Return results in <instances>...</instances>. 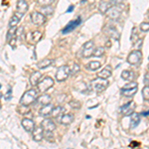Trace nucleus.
Listing matches in <instances>:
<instances>
[{
  "instance_id": "nucleus-1",
  "label": "nucleus",
  "mask_w": 149,
  "mask_h": 149,
  "mask_svg": "<svg viewBox=\"0 0 149 149\" xmlns=\"http://www.w3.org/2000/svg\"><path fill=\"white\" fill-rule=\"evenodd\" d=\"M37 97H38L37 91L32 88V90H29L26 93H24V95H22V97L20 100V103L25 105H30L31 103H33L37 100Z\"/></svg>"
},
{
  "instance_id": "nucleus-2",
  "label": "nucleus",
  "mask_w": 149,
  "mask_h": 149,
  "mask_svg": "<svg viewBox=\"0 0 149 149\" xmlns=\"http://www.w3.org/2000/svg\"><path fill=\"white\" fill-rule=\"evenodd\" d=\"M91 86H92V88L95 93H102L107 88L109 81H107V79H102L97 77V78H95V80L92 81Z\"/></svg>"
},
{
  "instance_id": "nucleus-3",
  "label": "nucleus",
  "mask_w": 149,
  "mask_h": 149,
  "mask_svg": "<svg viewBox=\"0 0 149 149\" xmlns=\"http://www.w3.org/2000/svg\"><path fill=\"white\" fill-rule=\"evenodd\" d=\"M37 86L40 93H46L48 90H50L54 86V80H53L51 77H45L43 80L39 81Z\"/></svg>"
},
{
  "instance_id": "nucleus-4",
  "label": "nucleus",
  "mask_w": 149,
  "mask_h": 149,
  "mask_svg": "<svg viewBox=\"0 0 149 149\" xmlns=\"http://www.w3.org/2000/svg\"><path fill=\"white\" fill-rule=\"evenodd\" d=\"M71 74V71H70L69 66H62L58 69L56 73V80L58 81H64L69 78V76Z\"/></svg>"
},
{
  "instance_id": "nucleus-5",
  "label": "nucleus",
  "mask_w": 149,
  "mask_h": 149,
  "mask_svg": "<svg viewBox=\"0 0 149 149\" xmlns=\"http://www.w3.org/2000/svg\"><path fill=\"white\" fill-rule=\"evenodd\" d=\"M141 59H142V53H141L140 50H135V51H132L130 54L128 55V57H127V62L130 65L136 66V65L140 64Z\"/></svg>"
},
{
  "instance_id": "nucleus-6",
  "label": "nucleus",
  "mask_w": 149,
  "mask_h": 149,
  "mask_svg": "<svg viewBox=\"0 0 149 149\" xmlns=\"http://www.w3.org/2000/svg\"><path fill=\"white\" fill-rule=\"evenodd\" d=\"M31 21H32L33 24H35V25L37 26H41L43 25V24L46 23V16L44 15L43 13H41V12H33L32 14H31Z\"/></svg>"
},
{
  "instance_id": "nucleus-7",
  "label": "nucleus",
  "mask_w": 149,
  "mask_h": 149,
  "mask_svg": "<svg viewBox=\"0 0 149 149\" xmlns=\"http://www.w3.org/2000/svg\"><path fill=\"white\" fill-rule=\"evenodd\" d=\"M81 23V18L78 17L76 20H73V21H71V22H69L68 24H67V25L64 27L63 30H62V33H63V34H68V33L74 31V29L78 27V26H80Z\"/></svg>"
},
{
  "instance_id": "nucleus-8",
  "label": "nucleus",
  "mask_w": 149,
  "mask_h": 149,
  "mask_svg": "<svg viewBox=\"0 0 149 149\" xmlns=\"http://www.w3.org/2000/svg\"><path fill=\"white\" fill-rule=\"evenodd\" d=\"M93 50H95V43L93 41H88L84 45L83 48V57L84 58H90L93 56Z\"/></svg>"
},
{
  "instance_id": "nucleus-9",
  "label": "nucleus",
  "mask_w": 149,
  "mask_h": 149,
  "mask_svg": "<svg viewBox=\"0 0 149 149\" xmlns=\"http://www.w3.org/2000/svg\"><path fill=\"white\" fill-rule=\"evenodd\" d=\"M134 109H135V103L133 102H129L120 107V112L124 116H130L134 112Z\"/></svg>"
},
{
  "instance_id": "nucleus-10",
  "label": "nucleus",
  "mask_w": 149,
  "mask_h": 149,
  "mask_svg": "<svg viewBox=\"0 0 149 149\" xmlns=\"http://www.w3.org/2000/svg\"><path fill=\"white\" fill-rule=\"evenodd\" d=\"M42 38V33L39 31H34V32L28 33L26 36V40L29 44H37Z\"/></svg>"
},
{
  "instance_id": "nucleus-11",
  "label": "nucleus",
  "mask_w": 149,
  "mask_h": 149,
  "mask_svg": "<svg viewBox=\"0 0 149 149\" xmlns=\"http://www.w3.org/2000/svg\"><path fill=\"white\" fill-rule=\"evenodd\" d=\"M103 31H104L105 35H107L109 38L114 40H118L119 39V34L117 32V30L115 29V27L111 25H107L104 28H103Z\"/></svg>"
},
{
  "instance_id": "nucleus-12",
  "label": "nucleus",
  "mask_w": 149,
  "mask_h": 149,
  "mask_svg": "<svg viewBox=\"0 0 149 149\" xmlns=\"http://www.w3.org/2000/svg\"><path fill=\"white\" fill-rule=\"evenodd\" d=\"M105 14H107V17L109 19H111V20H117V19L120 17L121 12L116 6H112L107 9V11L105 12Z\"/></svg>"
},
{
  "instance_id": "nucleus-13",
  "label": "nucleus",
  "mask_w": 149,
  "mask_h": 149,
  "mask_svg": "<svg viewBox=\"0 0 149 149\" xmlns=\"http://www.w3.org/2000/svg\"><path fill=\"white\" fill-rule=\"evenodd\" d=\"M28 3L26 0H18L17 1V9H16V12L20 13L21 15L24 16V14L28 11Z\"/></svg>"
},
{
  "instance_id": "nucleus-14",
  "label": "nucleus",
  "mask_w": 149,
  "mask_h": 149,
  "mask_svg": "<svg viewBox=\"0 0 149 149\" xmlns=\"http://www.w3.org/2000/svg\"><path fill=\"white\" fill-rule=\"evenodd\" d=\"M33 132V139L37 142L42 140L44 138V129L42 128V126H35L34 130L32 131Z\"/></svg>"
},
{
  "instance_id": "nucleus-15",
  "label": "nucleus",
  "mask_w": 149,
  "mask_h": 149,
  "mask_svg": "<svg viewBox=\"0 0 149 149\" xmlns=\"http://www.w3.org/2000/svg\"><path fill=\"white\" fill-rule=\"evenodd\" d=\"M42 128L45 131H54L56 129V124L51 119H45L42 121Z\"/></svg>"
},
{
  "instance_id": "nucleus-16",
  "label": "nucleus",
  "mask_w": 149,
  "mask_h": 149,
  "mask_svg": "<svg viewBox=\"0 0 149 149\" xmlns=\"http://www.w3.org/2000/svg\"><path fill=\"white\" fill-rule=\"evenodd\" d=\"M22 126L26 131L32 132L35 128V123L32 119L30 118H24L22 120Z\"/></svg>"
},
{
  "instance_id": "nucleus-17",
  "label": "nucleus",
  "mask_w": 149,
  "mask_h": 149,
  "mask_svg": "<svg viewBox=\"0 0 149 149\" xmlns=\"http://www.w3.org/2000/svg\"><path fill=\"white\" fill-rule=\"evenodd\" d=\"M65 113V109L61 105H58V107H53L52 112H51V116L54 117V118H57L59 116H62Z\"/></svg>"
},
{
  "instance_id": "nucleus-18",
  "label": "nucleus",
  "mask_w": 149,
  "mask_h": 149,
  "mask_svg": "<svg viewBox=\"0 0 149 149\" xmlns=\"http://www.w3.org/2000/svg\"><path fill=\"white\" fill-rule=\"evenodd\" d=\"M52 109H53V107L50 104V103L49 104H46V105H43V107L39 111V114L43 117H47V116H49V115H51Z\"/></svg>"
},
{
  "instance_id": "nucleus-19",
  "label": "nucleus",
  "mask_w": 149,
  "mask_h": 149,
  "mask_svg": "<svg viewBox=\"0 0 149 149\" xmlns=\"http://www.w3.org/2000/svg\"><path fill=\"white\" fill-rule=\"evenodd\" d=\"M137 90H138L137 86H136V88H122L120 92H121V95H124V97H133L136 93H137Z\"/></svg>"
},
{
  "instance_id": "nucleus-20",
  "label": "nucleus",
  "mask_w": 149,
  "mask_h": 149,
  "mask_svg": "<svg viewBox=\"0 0 149 149\" xmlns=\"http://www.w3.org/2000/svg\"><path fill=\"white\" fill-rule=\"evenodd\" d=\"M41 77H42V74L40 72H34L30 76V84L32 85V86H37V84L39 83Z\"/></svg>"
},
{
  "instance_id": "nucleus-21",
  "label": "nucleus",
  "mask_w": 149,
  "mask_h": 149,
  "mask_svg": "<svg viewBox=\"0 0 149 149\" xmlns=\"http://www.w3.org/2000/svg\"><path fill=\"white\" fill-rule=\"evenodd\" d=\"M139 122H140V114L133 112L130 115V127L131 128H135L139 124Z\"/></svg>"
},
{
  "instance_id": "nucleus-22",
  "label": "nucleus",
  "mask_w": 149,
  "mask_h": 149,
  "mask_svg": "<svg viewBox=\"0 0 149 149\" xmlns=\"http://www.w3.org/2000/svg\"><path fill=\"white\" fill-rule=\"evenodd\" d=\"M37 100H38V102H39L40 104H42V105H46V104H49V103L51 102L52 97H51V95H46V93H44V95H40L39 97H37Z\"/></svg>"
},
{
  "instance_id": "nucleus-23",
  "label": "nucleus",
  "mask_w": 149,
  "mask_h": 149,
  "mask_svg": "<svg viewBox=\"0 0 149 149\" xmlns=\"http://www.w3.org/2000/svg\"><path fill=\"white\" fill-rule=\"evenodd\" d=\"M74 121V115L73 114H63L62 115V118H61V123L63 125H69L71 124L72 122Z\"/></svg>"
},
{
  "instance_id": "nucleus-24",
  "label": "nucleus",
  "mask_w": 149,
  "mask_h": 149,
  "mask_svg": "<svg viewBox=\"0 0 149 149\" xmlns=\"http://www.w3.org/2000/svg\"><path fill=\"white\" fill-rule=\"evenodd\" d=\"M121 78L123 79L124 81H131L134 80V78H135V74L131 71H123L121 73Z\"/></svg>"
},
{
  "instance_id": "nucleus-25",
  "label": "nucleus",
  "mask_w": 149,
  "mask_h": 149,
  "mask_svg": "<svg viewBox=\"0 0 149 149\" xmlns=\"http://www.w3.org/2000/svg\"><path fill=\"white\" fill-rule=\"evenodd\" d=\"M54 60H51V59H44L42 61H40L38 63V68L39 69H46L48 67H50L51 65L53 64Z\"/></svg>"
},
{
  "instance_id": "nucleus-26",
  "label": "nucleus",
  "mask_w": 149,
  "mask_h": 149,
  "mask_svg": "<svg viewBox=\"0 0 149 149\" xmlns=\"http://www.w3.org/2000/svg\"><path fill=\"white\" fill-rule=\"evenodd\" d=\"M111 76V71H110V67H107L105 69H103L102 71H100L97 74V77L102 79H109Z\"/></svg>"
},
{
  "instance_id": "nucleus-27",
  "label": "nucleus",
  "mask_w": 149,
  "mask_h": 149,
  "mask_svg": "<svg viewBox=\"0 0 149 149\" xmlns=\"http://www.w3.org/2000/svg\"><path fill=\"white\" fill-rule=\"evenodd\" d=\"M100 63L97 61H92L90 62V63L88 64V66H86V69L90 70V71H97L98 69L100 68Z\"/></svg>"
},
{
  "instance_id": "nucleus-28",
  "label": "nucleus",
  "mask_w": 149,
  "mask_h": 149,
  "mask_svg": "<svg viewBox=\"0 0 149 149\" xmlns=\"http://www.w3.org/2000/svg\"><path fill=\"white\" fill-rule=\"evenodd\" d=\"M17 26L15 27H9V30H8V33H7V41H10L12 38H14L16 36V33H17Z\"/></svg>"
},
{
  "instance_id": "nucleus-29",
  "label": "nucleus",
  "mask_w": 149,
  "mask_h": 149,
  "mask_svg": "<svg viewBox=\"0 0 149 149\" xmlns=\"http://www.w3.org/2000/svg\"><path fill=\"white\" fill-rule=\"evenodd\" d=\"M17 111L20 114H27L30 112V109H29V105H25V104H20L17 107Z\"/></svg>"
},
{
  "instance_id": "nucleus-30",
  "label": "nucleus",
  "mask_w": 149,
  "mask_h": 149,
  "mask_svg": "<svg viewBox=\"0 0 149 149\" xmlns=\"http://www.w3.org/2000/svg\"><path fill=\"white\" fill-rule=\"evenodd\" d=\"M20 17H18L16 14H14L13 16L11 17L10 21H9V27H15V26L18 25L19 21H20Z\"/></svg>"
},
{
  "instance_id": "nucleus-31",
  "label": "nucleus",
  "mask_w": 149,
  "mask_h": 149,
  "mask_svg": "<svg viewBox=\"0 0 149 149\" xmlns=\"http://www.w3.org/2000/svg\"><path fill=\"white\" fill-rule=\"evenodd\" d=\"M109 8V3H107L105 1H100V5H98V9H100V11L102 13H105Z\"/></svg>"
},
{
  "instance_id": "nucleus-32",
  "label": "nucleus",
  "mask_w": 149,
  "mask_h": 149,
  "mask_svg": "<svg viewBox=\"0 0 149 149\" xmlns=\"http://www.w3.org/2000/svg\"><path fill=\"white\" fill-rule=\"evenodd\" d=\"M103 54H104V48L97 47V48H95V49L93 50V56H95V57H102Z\"/></svg>"
},
{
  "instance_id": "nucleus-33",
  "label": "nucleus",
  "mask_w": 149,
  "mask_h": 149,
  "mask_svg": "<svg viewBox=\"0 0 149 149\" xmlns=\"http://www.w3.org/2000/svg\"><path fill=\"white\" fill-rule=\"evenodd\" d=\"M55 2V0H37V3L42 7L50 6Z\"/></svg>"
},
{
  "instance_id": "nucleus-34",
  "label": "nucleus",
  "mask_w": 149,
  "mask_h": 149,
  "mask_svg": "<svg viewBox=\"0 0 149 149\" xmlns=\"http://www.w3.org/2000/svg\"><path fill=\"white\" fill-rule=\"evenodd\" d=\"M44 138H46L47 141L54 142V134H53V131H45L44 130Z\"/></svg>"
},
{
  "instance_id": "nucleus-35",
  "label": "nucleus",
  "mask_w": 149,
  "mask_h": 149,
  "mask_svg": "<svg viewBox=\"0 0 149 149\" xmlns=\"http://www.w3.org/2000/svg\"><path fill=\"white\" fill-rule=\"evenodd\" d=\"M80 66H79L78 64H76V63H74L73 64V66H72V68H70V71H71V74L72 76H74V74H78L79 72H80Z\"/></svg>"
},
{
  "instance_id": "nucleus-36",
  "label": "nucleus",
  "mask_w": 149,
  "mask_h": 149,
  "mask_svg": "<svg viewBox=\"0 0 149 149\" xmlns=\"http://www.w3.org/2000/svg\"><path fill=\"white\" fill-rule=\"evenodd\" d=\"M142 97L145 100H148L149 102V85L144 86L142 90Z\"/></svg>"
},
{
  "instance_id": "nucleus-37",
  "label": "nucleus",
  "mask_w": 149,
  "mask_h": 149,
  "mask_svg": "<svg viewBox=\"0 0 149 149\" xmlns=\"http://www.w3.org/2000/svg\"><path fill=\"white\" fill-rule=\"evenodd\" d=\"M137 37H138V34H137V28L134 27L132 29V32H131V42L134 43L137 41Z\"/></svg>"
},
{
  "instance_id": "nucleus-38",
  "label": "nucleus",
  "mask_w": 149,
  "mask_h": 149,
  "mask_svg": "<svg viewBox=\"0 0 149 149\" xmlns=\"http://www.w3.org/2000/svg\"><path fill=\"white\" fill-rule=\"evenodd\" d=\"M140 30L142 32H148L149 31V22H143L140 24Z\"/></svg>"
},
{
  "instance_id": "nucleus-39",
  "label": "nucleus",
  "mask_w": 149,
  "mask_h": 149,
  "mask_svg": "<svg viewBox=\"0 0 149 149\" xmlns=\"http://www.w3.org/2000/svg\"><path fill=\"white\" fill-rule=\"evenodd\" d=\"M69 104L74 109H80V107H81V103L79 102L78 100H72V102H70Z\"/></svg>"
},
{
  "instance_id": "nucleus-40",
  "label": "nucleus",
  "mask_w": 149,
  "mask_h": 149,
  "mask_svg": "<svg viewBox=\"0 0 149 149\" xmlns=\"http://www.w3.org/2000/svg\"><path fill=\"white\" fill-rule=\"evenodd\" d=\"M137 86V83H135V81H130V83L128 84V85L124 86L123 88H136Z\"/></svg>"
},
{
  "instance_id": "nucleus-41",
  "label": "nucleus",
  "mask_w": 149,
  "mask_h": 149,
  "mask_svg": "<svg viewBox=\"0 0 149 149\" xmlns=\"http://www.w3.org/2000/svg\"><path fill=\"white\" fill-rule=\"evenodd\" d=\"M123 2V0H110V3L109 4H112V5L116 6V5H119Z\"/></svg>"
},
{
  "instance_id": "nucleus-42",
  "label": "nucleus",
  "mask_w": 149,
  "mask_h": 149,
  "mask_svg": "<svg viewBox=\"0 0 149 149\" xmlns=\"http://www.w3.org/2000/svg\"><path fill=\"white\" fill-rule=\"evenodd\" d=\"M11 93H12V90L10 88V90L7 92V93H6V95H5V100H9L11 98Z\"/></svg>"
},
{
  "instance_id": "nucleus-43",
  "label": "nucleus",
  "mask_w": 149,
  "mask_h": 149,
  "mask_svg": "<svg viewBox=\"0 0 149 149\" xmlns=\"http://www.w3.org/2000/svg\"><path fill=\"white\" fill-rule=\"evenodd\" d=\"M144 81H145V83L149 84V72L145 74V78H144Z\"/></svg>"
},
{
  "instance_id": "nucleus-44",
  "label": "nucleus",
  "mask_w": 149,
  "mask_h": 149,
  "mask_svg": "<svg viewBox=\"0 0 149 149\" xmlns=\"http://www.w3.org/2000/svg\"><path fill=\"white\" fill-rule=\"evenodd\" d=\"M141 114H142L143 116H148V115H149V110H145V111H142V112H141Z\"/></svg>"
},
{
  "instance_id": "nucleus-45",
  "label": "nucleus",
  "mask_w": 149,
  "mask_h": 149,
  "mask_svg": "<svg viewBox=\"0 0 149 149\" xmlns=\"http://www.w3.org/2000/svg\"><path fill=\"white\" fill-rule=\"evenodd\" d=\"M74 10V5H70V7L68 8V10H67V13H70V12H72Z\"/></svg>"
},
{
  "instance_id": "nucleus-46",
  "label": "nucleus",
  "mask_w": 149,
  "mask_h": 149,
  "mask_svg": "<svg viewBox=\"0 0 149 149\" xmlns=\"http://www.w3.org/2000/svg\"><path fill=\"white\" fill-rule=\"evenodd\" d=\"M142 42H143L142 40H139V41H138V45H137V50H140V48H141V44H142Z\"/></svg>"
},
{
  "instance_id": "nucleus-47",
  "label": "nucleus",
  "mask_w": 149,
  "mask_h": 149,
  "mask_svg": "<svg viewBox=\"0 0 149 149\" xmlns=\"http://www.w3.org/2000/svg\"><path fill=\"white\" fill-rule=\"evenodd\" d=\"M1 97H2V93H0V98H1Z\"/></svg>"
},
{
  "instance_id": "nucleus-48",
  "label": "nucleus",
  "mask_w": 149,
  "mask_h": 149,
  "mask_svg": "<svg viewBox=\"0 0 149 149\" xmlns=\"http://www.w3.org/2000/svg\"><path fill=\"white\" fill-rule=\"evenodd\" d=\"M0 109H1V103H0Z\"/></svg>"
},
{
  "instance_id": "nucleus-49",
  "label": "nucleus",
  "mask_w": 149,
  "mask_h": 149,
  "mask_svg": "<svg viewBox=\"0 0 149 149\" xmlns=\"http://www.w3.org/2000/svg\"><path fill=\"white\" fill-rule=\"evenodd\" d=\"M0 88H1V85H0Z\"/></svg>"
}]
</instances>
